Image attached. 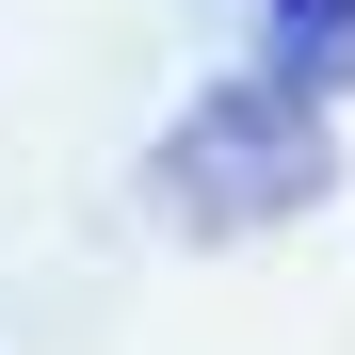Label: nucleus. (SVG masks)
Returning <instances> with one entry per match:
<instances>
[{
	"label": "nucleus",
	"mask_w": 355,
	"mask_h": 355,
	"mask_svg": "<svg viewBox=\"0 0 355 355\" xmlns=\"http://www.w3.org/2000/svg\"><path fill=\"white\" fill-rule=\"evenodd\" d=\"M323 194H339V146H323V97H291V81H210L146 146V210L178 243H259Z\"/></svg>",
	"instance_id": "nucleus-1"
},
{
	"label": "nucleus",
	"mask_w": 355,
	"mask_h": 355,
	"mask_svg": "<svg viewBox=\"0 0 355 355\" xmlns=\"http://www.w3.org/2000/svg\"><path fill=\"white\" fill-rule=\"evenodd\" d=\"M259 49H275L259 81H291V97H339V81H355V0H259Z\"/></svg>",
	"instance_id": "nucleus-2"
}]
</instances>
